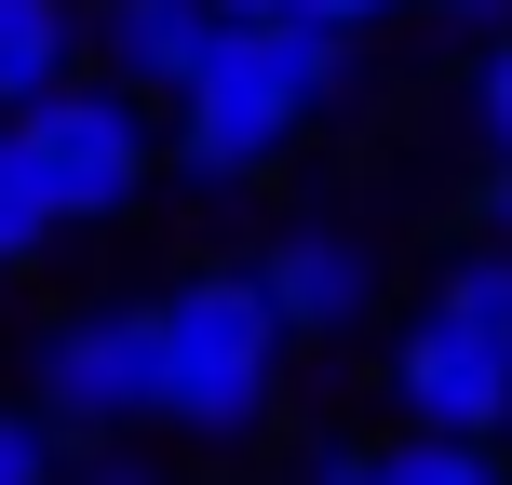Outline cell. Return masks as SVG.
<instances>
[{
  "mask_svg": "<svg viewBox=\"0 0 512 485\" xmlns=\"http://www.w3.org/2000/svg\"><path fill=\"white\" fill-rule=\"evenodd\" d=\"M283 405V324L256 270H189L149 297V418L189 445H256Z\"/></svg>",
  "mask_w": 512,
  "mask_h": 485,
  "instance_id": "6da1fadb",
  "label": "cell"
},
{
  "mask_svg": "<svg viewBox=\"0 0 512 485\" xmlns=\"http://www.w3.org/2000/svg\"><path fill=\"white\" fill-rule=\"evenodd\" d=\"M162 108H176V122H162V162H176L189 189H256V176L310 135V95H297L283 27H216V54H203Z\"/></svg>",
  "mask_w": 512,
  "mask_h": 485,
  "instance_id": "7a4b0ae2",
  "label": "cell"
},
{
  "mask_svg": "<svg viewBox=\"0 0 512 485\" xmlns=\"http://www.w3.org/2000/svg\"><path fill=\"white\" fill-rule=\"evenodd\" d=\"M0 135L27 149V176H41L54 230H108V216H135V203H149V176H162V122H149V95L81 81V68L54 81V95H27Z\"/></svg>",
  "mask_w": 512,
  "mask_h": 485,
  "instance_id": "3957f363",
  "label": "cell"
},
{
  "mask_svg": "<svg viewBox=\"0 0 512 485\" xmlns=\"http://www.w3.org/2000/svg\"><path fill=\"white\" fill-rule=\"evenodd\" d=\"M256 297H270L283 351H337V337L378 324L391 256H378L364 216H297V230H270V256H256Z\"/></svg>",
  "mask_w": 512,
  "mask_h": 485,
  "instance_id": "277c9868",
  "label": "cell"
},
{
  "mask_svg": "<svg viewBox=\"0 0 512 485\" xmlns=\"http://www.w3.org/2000/svg\"><path fill=\"white\" fill-rule=\"evenodd\" d=\"M27 405L54 418L68 445H108V432H149V297L135 310H68L27 364Z\"/></svg>",
  "mask_w": 512,
  "mask_h": 485,
  "instance_id": "5b68a950",
  "label": "cell"
},
{
  "mask_svg": "<svg viewBox=\"0 0 512 485\" xmlns=\"http://www.w3.org/2000/svg\"><path fill=\"white\" fill-rule=\"evenodd\" d=\"M378 378H391V405H405V432H472V445L512 432V351L472 337L459 310H418Z\"/></svg>",
  "mask_w": 512,
  "mask_h": 485,
  "instance_id": "8992f818",
  "label": "cell"
},
{
  "mask_svg": "<svg viewBox=\"0 0 512 485\" xmlns=\"http://www.w3.org/2000/svg\"><path fill=\"white\" fill-rule=\"evenodd\" d=\"M81 41L108 54L95 81H122V95L162 108V95L216 54V0H95V14H81Z\"/></svg>",
  "mask_w": 512,
  "mask_h": 485,
  "instance_id": "52a82bcc",
  "label": "cell"
},
{
  "mask_svg": "<svg viewBox=\"0 0 512 485\" xmlns=\"http://www.w3.org/2000/svg\"><path fill=\"white\" fill-rule=\"evenodd\" d=\"M81 68V0H0V122Z\"/></svg>",
  "mask_w": 512,
  "mask_h": 485,
  "instance_id": "ba28073f",
  "label": "cell"
},
{
  "mask_svg": "<svg viewBox=\"0 0 512 485\" xmlns=\"http://www.w3.org/2000/svg\"><path fill=\"white\" fill-rule=\"evenodd\" d=\"M432 310H459L472 337H499V351H512V243H499V230L459 243V256H445V283H432Z\"/></svg>",
  "mask_w": 512,
  "mask_h": 485,
  "instance_id": "9c48e42d",
  "label": "cell"
},
{
  "mask_svg": "<svg viewBox=\"0 0 512 485\" xmlns=\"http://www.w3.org/2000/svg\"><path fill=\"white\" fill-rule=\"evenodd\" d=\"M378 485H512V459L472 445V432H391L378 445Z\"/></svg>",
  "mask_w": 512,
  "mask_h": 485,
  "instance_id": "30bf717a",
  "label": "cell"
},
{
  "mask_svg": "<svg viewBox=\"0 0 512 485\" xmlns=\"http://www.w3.org/2000/svg\"><path fill=\"white\" fill-rule=\"evenodd\" d=\"M41 256H54V203L27 176V149L0 135V270H41Z\"/></svg>",
  "mask_w": 512,
  "mask_h": 485,
  "instance_id": "8fae6325",
  "label": "cell"
},
{
  "mask_svg": "<svg viewBox=\"0 0 512 485\" xmlns=\"http://www.w3.org/2000/svg\"><path fill=\"white\" fill-rule=\"evenodd\" d=\"M0 485H68V432L41 405H0Z\"/></svg>",
  "mask_w": 512,
  "mask_h": 485,
  "instance_id": "7c38bea8",
  "label": "cell"
},
{
  "mask_svg": "<svg viewBox=\"0 0 512 485\" xmlns=\"http://www.w3.org/2000/svg\"><path fill=\"white\" fill-rule=\"evenodd\" d=\"M472 122H486V149L512 162V27L486 41V68H472Z\"/></svg>",
  "mask_w": 512,
  "mask_h": 485,
  "instance_id": "4fadbf2b",
  "label": "cell"
},
{
  "mask_svg": "<svg viewBox=\"0 0 512 485\" xmlns=\"http://www.w3.org/2000/svg\"><path fill=\"white\" fill-rule=\"evenodd\" d=\"M297 485H378V445L324 432V445H310V459H297Z\"/></svg>",
  "mask_w": 512,
  "mask_h": 485,
  "instance_id": "5bb4252c",
  "label": "cell"
},
{
  "mask_svg": "<svg viewBox=\"0 0 512 485\" xmlns=\"http://www.w3.org/2000/svg\"><path fill=\"white\" fill-rule=\"evenodd\" d=\"M68 485H176V472H162V459H135V445H122V432H108V445H95V459H68Z\"/></svg>",
  "mask_w": 512,
  "mask_h": 485,
  "instance_id": "9a60e30c",
  "label": "cell"
},
{
  "mask_svg": "<svg viewBox=\"0 0 512 485\" xmlns=\"http://www.w3.org/2000/svg\"><path fill=\"white\" fill-rule=\"evenodd\" d=\"M297 14H310V27H351V41H378V27L418 14V0H297Z\"/></svg>",
  "mask_w": 512,
  "mask_h": 485,
  "instance_id": "2e32d148",
  "label": "cell"
},
{
  "mask_svg": "<svg viewBox=\"0 0 512 485\" xmlns=\"http://www.w3.org/2000/svg\"><path fill=\"white\" fill-rule=\"evenodd\" d=\"M297 0H216V27H283Z\"/></svg>",
  "mask_w": 512,
  "mask_h": 485,
  "instance_id": "e0dca14e",
  "label": "cell"
},
{
  "mask_svg": "<svg viewBox=\"0 0 512 485\" xmlns=\"http://www.w3.org/2000/svg\"><path fill=\"white\" fill-rule=\"evenodd\" d=\"M445 27H512V0H432Z\"/></svg>",
  "mask_w": 512,
  "mask_h": 485,
  "instance_id": "ac0fdd59",
  "label": "cell"
},
{
  "mask_svg": "<svg viewBox=\"0 0 512 485\" xmlns=\"http://www.w3.org/2000/svg\"><path fill=\"white\" fill-rule=\"evenodd\" d=\"M486 230H499V243H512V162H499V189H486Z\"/></svg>",
  "mask_w": 512,
  "mask_h": 485,
  "instance_id": "d6986e66",
  "label": "cell"
},
{
  "mask_svg": "<svg viewBox=\"0 0 512 485\" xmlns=\"http://www.w3.org/2000/svg\"><path fill=\"white\" fill-rule=\"evenodd\" d=\"M499 459H512V432H499Z\"/></svg>",
  "mask_w": 512,
  "mask_h": 485,
  "instance_id": "ffe728a7",
  "label": "cell"
}]
</instances>
